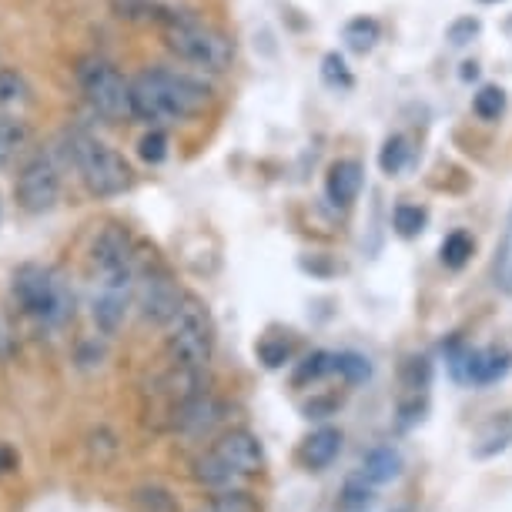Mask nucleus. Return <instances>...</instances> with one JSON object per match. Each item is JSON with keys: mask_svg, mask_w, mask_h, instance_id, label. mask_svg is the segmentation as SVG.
<instances>
[{"mask_svg": "<svg viewBox=\"0 0 512 512\" xmlns=\"http://www.w3.org/2000/svg\"><path fill=\"white\" fill-rule=\"evenodd\" d=\"M211 91L205 81L178 71H144L131 81V114L148 121L154 128L161 124L188 121L208 108Z\"/></svg>", "mask_w": 512, "mask_h": 512, "instance_id": "1", "label": "nucleus"}, {"mask_svg": "<svg viewBox=\"0 0 512 512\" xmlns=\"http://www.w3.org/2000/svg\"><path fill=\"white\" fill-rule=\"evenodd\" d=\"M215 349V325H211L208 305L195 295H185V302L168 322V359L175 369L201 372Z\"/></svg>", "mask_w": 512, "mask_h": 512, "instance_id": "2", "label": "nucleus"}, {"mask_svg": "<svg viewBox=\"0 0 512 512\" xmlns=\"http://www.w3.org/2000/svg\"><path fill=\"white\" fill-rule=\"evenodd\" d=\"M14 298L34 322L47 328L64 325L74 315V295L64 278L41 265H24L14 272Z\"/></svg>", "mask_w": 512, "mask_h": 512, "instance_id": "3", "label": "nucleus"}, {"mask_svg": "<svg viewBox=\"0 0 512 512\" xmlns=\"http://www.w3.org/2000/svg\"><path fill=\"white\" fill-rule=\"evenodd\" d=\"M168 51L185 64H195L208 74H225L235 64V44L228 41L218 27H208L201 21H188V17H175L168 24Z\"/></svg>", "mask_w": 512, "mask_h": 512, "instance_id": "4", "label": "nucleus"}, {"mask_svg": "<svg viewBox=\"0 0 512 512\" xmlns=\"http://www.w3.org/2000/svg\"><path fill=\"white\" fill-rule=\"evenodd\" d=\"M71 154L74 168L81 171V181L88 185L91 195L98 198H114L121 191L131 188V168L118 151L108 148L104 141L91 138V134H71Z\"/></svg>", "mask_w": 512, "mask_h": 512, "instance_id": "5", "label": "nucleus"}, {"mask_svg": "<svg viewBox=\"0 0 512 512\" xmlns=\"http://www.w3.org/2000/svg\"><path fill=\"white\" fill-rule=\"evenodd\" d=\"M81 88L84 98L101 118L121 121L131 114V81H124V74L118 67H111L108 61H91L81 67Z\"/></svg>", "mask_w": 512, "mask_h": 512, "instance_id": "6", "label": "nucleus"}, {"mask_svg": "<svg viewBox=\"0 0 512 512\" xmlns=\"http://www.w3.org/2000/svg\"><path fill=\"white\" fill-rule=\"evenodd\" d=\"M134 288H138V272H134V265L118 268V272H108V275H98V292H94V302H91V318L101 335H114L124 325Z\"/></svg>", "mask_w": 512, "mask_h": 512, "instance_id": "7", "label": "nucleus"}, {"mask_svg": "<svg viewBox=\"0 0 512 512\" xmlns=\"http://www.w3.org/2000/svg\"><path fill=\"white\" fill-rule=\"evenodd\" d=\"M134 302L141 308V318L151 325H168L175 312L185 302V292L175 285L164 268H154V272L138 275V288H134Z\"/></svg>", "mask_w": 512, "mask_h": 512, "instance_id": "8", "label": "nucleus"}, {"mask_svg": "<svg viewBox=\"0 0 512 512\" xmlns=\"http://www.w3.org/2000/svg\"><path fill=\"white\" fill-rule=\"evenodd\" d=\"M17 205L31 215H41V211H51L61 198V175L47 158H34L31 164H24V171L17 175L14 185Z\"/></svg>", "mask_w": 512, "mask_h": 512, "instance_id": "9", "label": "nucleus"}, {"mask_svg": "<svg viewBox=\"0 0 512 512\" xmlns=\"http://www.w3.org/2000/svg\"><path fill=\"white\" fill-rule=\"evenodd\" d=\"M211 452H215L228 469H235L238 476H258V472L265 469V449L248 429L225 432V436L211 446Z\"/></svg>", "mask_w": 512, "mask_h": 512, "instance_id": "10", "label": "nucleus"}, {"mask_svg": "<svg viewBox=\"0 0 512 512\" xmlns=\"http://www.w3.org/2000/svg\"><path fill=\"white\" fill-rule=\"evenodd\" d=\"M128 265H131V235L121 225H108L91 245V268L98 275H108Z\"/></svg>", "mask_w": 512, "mask_h": 512, "instance_id": "11", "label": "nucleus"}, {"mask_svg": "<svg viewBox=\"0 0 512 512\" xmlns=\"http://www.w3.org/2000/svg\"><path fill=\"white\" fill-rule=\"evenodd\" d=\"M338 452H342V432L332 429V425H322V429H315L312 436L302 442L298 459H302V466L308 472H322L338 459Z\"/></svg>", "mask_w": 512, "mask_h": 512, "instance_id": "12", "label": "nucleus"}, {"mask_svg": "<svg viewBox=\"0 0 512 512\" xmlns=\"http://www.w3.org/2000/svg\"><path fill=\"white\" fill-rule=\"evenodd\" d=\"M325 191L335 208H349L362 191V164L359 161H335L332 168H328Z\"/></svg>", "mask_w": 512, "mask_h": 512, "instance_id": "13", "label": "nucleus"}, {"mask_svg": "<svg viewBox=\"0 0 512 512\" xmlns=\"http://www.w3.org/2000/svg\"><path fill=\"white\" fill-rule=\"evenodd\" d=\"M362 476L372 482V486H389L402 476V456L399 449L392 446H375L365 452L362 459Z\"/></svg>", "mask_w": 512, "mask_h": 512, "instance_id": "14", "label": "nucleus"}, {"mask_svg": "<svg viewBox=\"0 0 512 512\" xmlns=\"http://www.w3.org/2000/svg\"><path fill=\"white\" fill-rule=\"evenodd\" d=\"M512 372V352L502 349H486L472 355V369H469V382L472 385H496Z\"/></svg>", "mask_w": 512, "mask_h": 512, "instance_id": "15", "label": "nucleus"}, {"mask_svg": "<svg viewBox=\"0 0 512 512\" xmlns=\"http://www.w3.org/2000/svg\"><path fill=\"white\" fill-rule=\"evenodd\" d=\"M218 402L211 399V395H195V399L181 402L178 409V425L185 432H205L211 429V425L218 422Z\"/></svg>", "mask_w": 512, "mask_h": 512, "instance_id": "16", "label": "nucleus"}, {"mask_svg": "<svg viewBox=\"0 0 512 512\" xmlns=\"http://www.w3.org/2000/svg\"><path fill=\"white\" fill-rule=\"evenodd\" d=\"M195 479L201 482V486H211V489H235V482L241 476L235 469H228L215 452H208V456H201L195 462Z\"/></svg>", "mask_w": 512, "mask_h": 512, "instance_id": "17", "label": "nucleus"}, {"mask_svg": "<svg viewBox=\"0 0 512 512\" xmlns=\"http://www.w3.org/2000/svg\"><path fill=\"white\" fill-rule=\"evenodd\" d=\"M198 512H262L258 499L245 489H221L218 496H211Z\"/></svg>", "mask_w": 512, "mask_h": 512, "instance_id": "18", "label": "nucleus"}, {"mask_svg": "<svg viewBox=\"0 0 512 512\" xmlns=\"http://www.w3.org/2000/svg\"><path fill=\"white\" fill-rule=\"evenodd\" d=\"M134 509L138 512H181L178 499L164 486H141L134 489Z\"/></svg>", "mask_w": 512, "mask_h": 512, "instance_id": "19", "label": "nucleus"}, {"mask_svg": "<svg viewBox=\"0 0 512 512\" xmlns=\"http://www.w3.org/2000/svg\"><path fill=\"white\" fill-rule=\"evenodd\" d=\"M472 111H476V118L482 121H499L502 111H506V91L496 88V84L479 88L476 98H472Z\"/></svg>", "mask_w": 512, "mask_h": 512, "instance_id": "20", "label": "nucleus"}, {"mask_svg": "<svg viewBox=\"0 0 512 512\" xmlns=\"http://www.w3.org/2000/svg\"><path fill=\"white\" fill-rule=\"evenodd\" d=\"M328 372H335V352H312L298 362L295 369V385H308V382H318L325 379Z\"/></svg>", "mask_w": 512, "mask_h": 512, "instance_id": "21", "label": "nucleus"}, {"mask_svg": "<svg viewBox=\"0 0 512 512\" xmlns=\"http://www.w3.org/2000/svg\"><path fill=\"white\" fill-rule=\"evenodd\" d=\"M476 251V241H472L469 231H452V235L442 241V265L446 268H462Z\"/></svg>", "mask_w": 512, "mask_h": 512, "instance_id": "22", "label": "nucleus"}, {"mask_svg": "<svg viewBox=\"0 0 512 512\" xmlns=\"http://www.w3.org/2000/svg\"><path fill=\"white\" fill-rule=\"evenodd\" d=\"M335 372L349 385H362V382H369L372 365L359 352H335Z\"/></svg>", "mask_w": 512, "mask_h": 512, "instance_id": "23", "label": "nucleus"}, {"mask_svg": "<svg viewBox=\"0 0 512 512\" xmlns=\"http://www.w3.org/2000/svg\"><path fill=\"white\" fill-rule=\"evenodd\" d=\"M379 34H382V27L379 21H372V17H359V21H352L349 27H345V41H349L352 51H372L375 41H379Z\"/></svg>", "mask_w": 512, "mask_h": 512, "instance_id": "24", "label": "nucleus"}, {"mask_svg": "<svg viewBox=\"0 0 512 512\" xmlns=\"http://www.w3.org/2000/svg\"><path fill=\"white\" fill-rule=\"evenodd\" d=\"M409 154H412L409 141H405L402 134H392V138L382 144V154H379L382 171L385 175H399L405 164H409Z\"/></svg>", "mask_w": 512, "mask_h": 512, "instance_id": "25", "label": "nucleus"}, {"mask_svg": "<svg viewBox=\"0 0 512 512\" xmlns=\"http://www.w3.org/2000/svg\"><path fill=\"white\" fill-rule=\"evenodd\" d=\"M31 131H27V121L21 118H11V114H0V151H17L24 148Z\"/></svg>", "mask_w": 512, "mask_h": 512, "instance_id": "26", "label": "nucleus"}, {"mask_svg": "<svg viewBox=\"0 0 512 512\" xmlns=\"http://www.w3.org/2000/svg\"><path fill=\"white\" fill-rule=\"evenodd\" d=\"M27 101V81L17 71H0V108H17Z\"/></svg>", "mask_w": 512, "mask_h": 512, "instance_id": "27", "label": "nucleus"}, {"mask_svg": "<svg viewBox=\"0 0 512 512\" xmlns=\"http://www.w3.org/2000/svg\"><path fill=\"white\" fill-rule=\"evenodd\" d=\"M429 379H432L429 359H422V355H412V359L402 362V382H405V389L425 392V389H429Z\"/></svg>", "mask_w": 512, "mask_h": 512, "instance_id": "28", "label": "nucleus"}, {"mask_svg": "<svg viewBox=\"0 0 512 512\" xmlns=\"http://www.w3.org/2000/svg\"><path fill=\"white\" fill-rule=\"evenodd\" d=\"M472 352L462 338H452V342L446 345V362H449V372L456 375L459 382H469V369H472Z\"/></svg>", "mask_w": 512, "mask_h": 512, "instance_id": "29", "label": "nucleus"}, {"mask_svg": "<svg viewBox=\"0 0 512 512\" xmlns=\"http://www.w3.org/2000/svg\"><path fill=\"white\" fill-rule=\"evenodd\" d=\"M492 272H496V285L502 288V292L512 295V225H509L506 238H502V245L496 251V265H492Z\"/></svg>", "mask_w": 512, "mask_h": 512, "instance_id": "30", "label": "nucleus"}, {"mask_svg": "<svg viewBox=\"0 0 512 512\" xmlns=\"http://www.w3.org/2000/svg\"><path fill=\"white\" fill-rule=\"evenodd\" d=\"M392 221H395V231H399L402 238H415L425 228V211L419 205H399Z\"/></svg>", "mask_w": 512, "mask_h": 512, "instance_id": "31", "label": "nucleus"}, {"mask_svg": "<svg viewBox=\"0 0 512 512\" xmlns=\"http://www.w3.org/2000/svg\"><path fill=\"white\" fill-rule=\"evenodd\" d=\"M138 154H141V161H148V164H161L164 158H168V134H164L161 128H151V131L141 138Z\"/></svg>", "mask_w": 512, "mask_h": 512, "instance_id": "32", "label": "nucleus"}, {"mask_svg": "<svg viewBox=\"0 0 512 512\" xmlns=\"http://www.w3.org/2000/svg\"><path fill=\"white\" fill-rule=\"evenodd\" d=\"M288 355H292V342H288V338H265V342L258 345V359H262L268 369H282L288 362Z\"/></svg>", "mask_w": 512, "mask_h": 512, "instance_id": "33", "label": "nucleus"}, {"mask_svg": "<svg viewBox=\"0 0 512 512\" xmlns=\"http://www.w3.org/2000/svg\"><path fill=\"white\" fill-rule=\"evenodd\" d=\"M512 442V422H506V429L502 432H492V436L482 439V446H476L472 456L476 459H489V456H499V452H506Z\"/></svg>", "mask_w": 512, "mask_h": 512, "instance_id": "34", "label": "nucleus"}, {"mask_svg": "<svg viewBox=\"0 0 512 512\" xmlns=\"http://www.w3.org/2000/svg\"><path fill=\"white\" fill-rule=\"evenodd\" d=\"M365 482H369V479L362 476V482L352 479L349 486H345V506H349V509H359V506H365V502L372 499V489L365 486Z\"/></svg>", "mask_w": 512, "mask_h": 512, "instance_id": "35", "label": "nucleus"}, {"mask_svg": "<svg viewBox=\"0 0 512 512\" xmlns=\"http://www.w3.org/2000/svg\"><path fill=\"white\" fill-rule=\"evenodd\" d=\"M476 34H479V21H472V17H466V21H456V24L449 27V41L456 44V47L469 44Z\"/></svg>", "mask_w": 512, "mask_h": 512, "instance_id": "36", "label": "nucleus"}, {"mask_svg": "<svg viewBox=\"0 0 512 512\" xmlns=\"http://www.w3.org/2000/svg\"><path fill=\"white\" fill-rule=\"evenodd\" d=\"M21 466V459H17V452L11 446H4L0 442V476H11V472Z\"/></svg>", "mask_w": 512, "mask_h": 512, "instance_id": "37", "label": "nucleus"}, {"mask_svg": "<svg viewBox=\"0 0 512 512\" xmlns=\"http://www.w3.org/2000/svg\"><path fill=\"white\" fill-rule=\"evenodd\" d=\"M332 409H335V399H315L305 405V415L308 419H325V415H332Z\"/></svg>", "mask_w": 512, "mask_h": 512, "instance_id": "38", "label": "nucleus"}, {"mask_svg": "<svg viewBox=\"0 0 512 512\" xmlns=\"http://www.w3.org/2000/svg\"><path fill=\"white\" fill-rule=\"evenodd\" d=\"M482 4H499V0H482Z\"/></svg>", "mask_w": 512, "mask_h": 512, "instance_id": "39", "label": "nucleus"}]
</instances>
